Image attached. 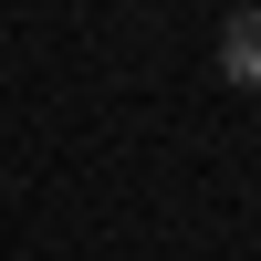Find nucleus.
<instances>
[{"label": "nucleus", "instance_id": "1", "mask_svg": "<svg viewBox=\"0 0 261 261\" xmlns=\"http://www.w3.org/2000/svg\"><path fill=\"white\" fill-rule=\"evenodd\" d=\"M220 84H241V94H261V0L220 21Z\"/></svg>", "mask_w": 261, "mask_h": 261}]
</instances>
